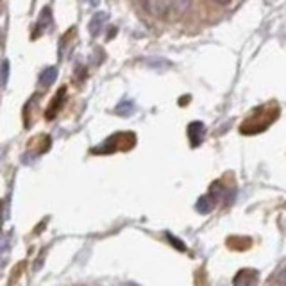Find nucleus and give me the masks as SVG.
Listing matches in <instances>:
<instances>
[{
    "mask_svg": "<svg viewBox=\"0 0 286 286\" xmlns=\"http://www.w3.org/2000/svg\"><path fill=\"white\" fill-rule=\"evenodd\" d=\"M277 281L281 282V284H286V266L277 274Z\"/></svg>",
    "mask_w": 286,
    "mask_h": 286,
    "instance_id": "f8f14e48",
    "label": "nucleus"
},
{
    "mask_svg": "<svg viewBox=\"0 0 286 286\" xmlns=\"http://www.w3.org/2000/svg\"><path fill=\"white\" fill-rule=\"evenodd\" d=\"M8 79H9V61H4L2 66H0V84L6 86Z\"/></svg>",
    "mask_w": 286,
    "mask_h": 286,
    "instance_id": "1a4fd4ad",
    "label": "nucleus"
},
{
    "mask_svg": "<svg viewBox=\"0 0 286 286\" xmlns=\"http://www.w3.org/2000/svg\"><path fill=\"white\" fill-rule=\"evenodd\" d=\"M134 111V104L131 102V100H122V102L116 106V109H114V113L116 114H122V116H129V114Z\"/></svg>",
    "mask_w": 286,
    "mask_h": 286,
    "instance_id": "0eeeda50",
    "label": "nucleus"
},
{
    "mask_svg": "<svg viewBox=\"0 0 286 286\" xmlns=\"http://www.w3.org/2000/svg\"><path fill=\"white\" fill-rule=\"evenodd\" d=\"M88 2H90L91 6H98V4H100V0H88Z\"/></svg>",
    "mask_w": 286,
    "mask_h": 286,
    "instance_id": "4468645a",
    "label": "nucleus"
},
{
    "mask_svg": "<svg viewBox=\"0 0 286 286\" xmlns=\"http://www.w3.org/2000/svg\"><path fill=\"white\" fill-rule=\"evenodd\" d=\"M107 22V15L106 13H97L90 22V34L91 36H98V34L102 33L104 25Z\"/></svg>",
    "mask_w": 286,
    "mask_h": 286,
    "instance_id": "7ed1b4c3",
    "label": "nucleus"
},
{
    "mask_svg": "<svg viewBox=\"0 0 286 286\" xmlns=\"http://www.w3.org/2000/svg\"><path fill=\"white\" fill-rule=\"evenodd\" d=\"M56 79H57V70L54 68V66H49V68H45L43 72H41L40 86H43V88H50V86L56 82Z\"/></svg>",
    "mask_w": 286,
    "mask_h": 286,
    "instance_id": "20e7f679",
    "label": "nucleus"
},
{
    "mask_svg": "<svg viewBox=\"0 0 286 286\" xmlns=\"http://www.w3.org/2000/svg\"><path fill=\"white\" fill-rule=\"evenodd\" d=\"M213 2H217V4H220V6H227V4H231V0H213Z\"/></svg>",
    "mask_w": 286,
    "mask_h": 286,
    "instance_id": "ddd939ff",
    "label": "nucleus"
},
{
    "mask_svg": "<svg viewBox=\"0 0 286 286\" xmlns=\"http://www.w3.org/2000/svg\"><path fill=\"white\" fill-rule=\"evenodd\" d=\"M204 131H206V127L202 122H192L188 125V136H190V141H192L193 147L200 145V141L204 138Z\"/></svg>",
    "mask_w": 286,
    "mask_h": 286,
    "instance_id": "f03ea898",
    "label": "nucleus"
},
{
    "mask_svg": "<svg viewBox=\"0 0 286 286\" xmlns=\"http://www.w3.org/2000/svg\"><path fill=\"white\" fill-rule=\"evenodd\" d=\"M123 286H139V284H136V282H125Z\"/></svg>",
    "mask_w": 286,
    "mask_h": 286,
    "instance_id": "2eb2a0df",
    "label": "nucleus"
},
{
    "mask_svg": "<svg viewBox=\"0 0 286 286\" xmlns=\"http://www.w3.org/2000/svg\"><path fill=\"white\" fill-rule=\"evenodd\" d=\"M257 281V272L256 270H250V268H245V270H240L236 275H234V281L233 284L234 286H254Z\"/></svg>",
    "mask_w": 286,
    "mask_h": 286,
    "instance_id": "f257e3e1",
    "label": "nucleus"
},
{
    "mask_svg": "<svg viewBox=\"0 0 286 286\" xmlns=\"http://www.w3.org/2000/svg\"><path fill=\"white\" fill-rule=\"evenodd\" d=\"M168 241H170L172 245H176L179 250H186V245H184L183 241H179V240H177V238L174 236V234H168Z\"/></svg>",
    "mask_w": 286,
    "mask_h": 286,
    "instance_id": "9d476101",
    "label": "nucleus"
},
{
    "mask_svg": "<svg viewBox=\"0 0 286 286\" xmlns=\"http://www.w3.org/2000/svg\"><path fill=\"white\" fill-rule=\"evenodd\" d=\"M52 22V15H50V9L49 8H43L40 13V20H38V25H36V33L41 34V31H45L47 27L50 25Z\"/></svg>",
    "mask_w": 286,
    "mask_h": 286,
    "instance_id": "39448f33",
    "label": "nucleus"
},
{
    "mask_svg": "<svg viewBox=\"0 0 286 286\" xmlns=\"http://www.w3.org/2000/svg\"><path fill=\"white\" fill-rule=\"evenodd\" d=\"M151 2V11L158 17H163L167 8L170 6V0H149Z\"/></svg>",
    "mask_w": 286,
    "mask_h": 286,
    "instance_id": "423d86ee",
    "label": "nucleus"
},
{
    "mask_svg": "<svg viewBox=\"0 0 286 286\" xmlns=\"http://www.w3.org/2000/svg\"><path fill=\"white\" fill-rule=\"evenodd\" d=\"M197 209H199L200 213H209L213 209V202L211 199H209L208 195L200 197L199 200H197Z\"/></svg>",
    "mask_w": 286,
    "mask_h": 286,
    "instance_id": "6e6552de",
    "label": "nucleus"
},
{
    "mask_svg": "<svg viewBox=\"0 0 286 286\" xmlns=\"http://www.w3.org/2000/svg\"><path fill=\"white\" fill-rule=\"evenodd\" d=\"M9 250V238H0V257Z\"/></svg>",
    "mask_w": 286,
    "mask_h": 286,
    "instance_id": "9b49d317",
    "label": "nucleus"
}]
</instances>
